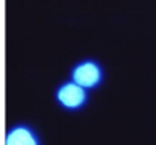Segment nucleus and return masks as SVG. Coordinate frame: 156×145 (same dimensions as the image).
I'll return each mask as SVG.
<instances>
[{"label": "nucleus", "instance_id": "obj_1", "mask_svg": "<svg viewBox=\"0 0 156 145\" xmlns=\"http://www.w3.org/2000/svg\"><path fill=\"white\" fill-rule=\"evenodd\" d=\"M69 77H70L69 78L70 81L83 87L84 90L90 92V90H97L98 87H101L106 75H104L103 64L98 60L89 57V58H83L80 61H76L73 67L70 69Z\"/></svg>", "mask_w": 156, "mask_h": 145}, {"label": "nucleus", "instance_id": "obj_2", "mask_svg": "<svg viewBox=\"0 0 156 145\" xmlns=\"http://www.w3.org/2000/svg\"><path fill=\"white\" fill-rule=\"evenodd\" d=\"M54 98L60 109L67 112H80L89 102V92L75 84L73 81L66 80L57 86Z\"/></svg>", "mask_w": 156, "mask_h": 145}, {"label": "nucleus", "instance_id": "obj_3", "mask_svg": "<svg viewBox=\"0 0 156 145\" xmlns=\"http://www.w3.org/2000/svg\"><path fill=\"white\" fill-rule=\"evenodd\" d=\"M5 145H41V139L32 125L20 122L6 131Z\"/></svg>", "mask_w": 156, "mask_h": 145}]
</instances>
